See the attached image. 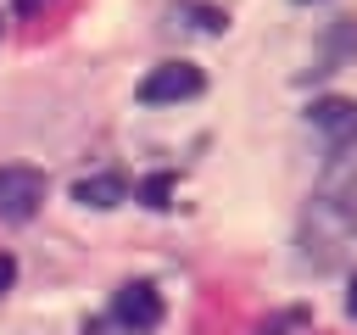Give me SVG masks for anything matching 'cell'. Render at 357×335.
I'll list each match as a JSON object with an SVG mask.
<instances>
[{
    "instance_id": "obj_1",
    "label": "cell",
    "mask_w": 357,
    "mask_h": 335,
    "mask_svg": "<svg viewBox=\"0 0 357 335\" xmlns=\"http://www.w3.org/2000/svg\"><path fill=\"white\" fill-rule=\"evenodd\" d=\"M206 89V73L195 61H156L145 78H139V100L145 106H167V100H190Z\"/></svg>"
},
{
    "instance_id": "obj_2",
    "label": "cell",
    "mask_w": 357,
    "mask_h": 335,
    "mask_svg": "<svg viewBox=\"0 0 357 335\" xmlns=\"http://www.w3.org/2000/svg\"><path fill=\"white\" fill-rule=\"evenodd\" d=\"M307 123L318 128V140H324L329 156H346V151L357 145V100H346V95H324V100H312Z\"/></svg>"
},
{
    "instance_id": "obj_3",
    "label": "cell",
    "mask_w": 357,
    "mask_h": 335,
    "mask_svg": "<svg viewBox=\"0 0 357 335\" xmlns=\"http://www.w3.org/2000/svg\"><path fill=\"white\" fill-rule=\"evenodd\" d=\"M45 173L39 168H22V162H11V168H0V218L6 223H28L33 212H39V201H45Z\"/></svg>"
},
{
    "instance_id": "obj_4",
    "label": "cell",
    "mask_w": 357,
    "mask_h": 335,
    "mask_svg": "<svg viewBox=\"0 0 357 335\" xmlns=\"http://www.w3.org/2000/svg\"><path fill=\"white\" fill-rule=\"evenodd\" d=\"M112 318H117L123 329H156V324H162V290L145 285V279L123 285L117 302H112Z\"/></svg>"
},
{
    "instance_id": "obj_5",
    "label": "cell",
    "mask_w": 357,
    "mask_h": 335,
    "mask_svg": "<svg viewBox=\"0 0 357 335\" xmlns=\"http://www.w3.org/2000/svg\"><path fill=\"white\" fill-rule=\"evenodd\" d=\"M73 201H78V207H95V212L123 207V201H128V179H123V173H89V179L73 184Z\"/></svg>"
},
{
    "instance_id": "obj_6",
    "label": "cell",
    "mask_w": 357,
    "mask_h": 335,
    "mask_svg": "<svg viewBox=\"0 0 357 335\" xmlns=\"http://www.w3.org/2000/svg\"><path fill=\"white\" fill-rule=\"evenodd\" d=\"M173 190H178V179H173V173H151V179H139V201H145V207H156V212H167V207H173Z\"/></svg>"
},
{
    "instance_id": "obj_7",
    "label": "cell",
    "mask_w": 357,
    "mask_h": 335,
    "mask_svg": "<svg viewBox=\"0 0 357 335\" xmlns=\"http://www.w3.org/2000/svg\"><path fill=\"white\" fill-rule=\"evenodd\" d=\"M184 17H195V28H206V34L223 28V11H212V6H184Z\"/></svg>"
},
{
    "instance_id": "obj_8",
    "label": "cell",
    "mask_w": 357,
    "mask_h": 335,
    "mask_svg": "<svg viewBox=\"0 0 357 335\" xmlns=\"http://www.w3.org/2000/svg\"><path fill=\"white\" fill-rule=\"evenodd\" d=\"M11 279H17V257H11V251H0V296L11 290Z\"/></svg>"
},
{
    "instance_id": "obj_9",
    "label": "cell",
    "mask_w": 357,
    "mask_h": 335,
    "mask_svg": "<svg viewBox=\"0 0 357 335\" xmlns=\"http://www.w3.org/2000/svg\"><path fill=\"white\" fill-rule=\"evenodd\" d=\"M11 6H17L22 17H33V11H45V6H56V0H11Z\"/></svg>"
},
{
    "instance_id": "obj_10",
    "label": "cell",
    "mask_w": 357,
    "mask_h": 335,
    "mask_svg": "<svg viewBox=\"0 0 357 335\" xmlns=\"http://www.w3.org/2000/svg\"><path fill=\"white\" fill-rule=\"evenodd\" d=\"M346 313L357 318V274H351V290H346Z\"/></svg>"
}]
</instances>
